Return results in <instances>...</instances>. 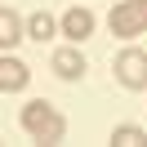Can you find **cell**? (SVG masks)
<instances>
[{"mask_svg": "<svg viewBox=\"0 0 147 147\" xmlns=\"http://www.w3.org/2000/svg\"><path fill=\"white\" fill-rule=\"evenodd\" d=\"M22 129H27L36 143H63V134H67V120H63V111L54 107V102H45V98H31L27 107H22Z\"/></svg>", "mask_w": 147, "mask_h": 147, "instance_id": "cell-1", "label": "cell"}, {"mask_svg": "<svg viewBox=\"0 0 147 147\" xmlns=\"http://www.w3.org/2000/svg\"><path fill=\"white\" fill-rule=\"evenodd\" d=\"M147 31V0H120L111 9V36L120 40H134Z\"/></svg>", "mask_w": 147, "mask_h": 147, "instance_id": "cell-2", "label": "cell"}, {"mask_svg": "<svg viewBox=\"0 0 147 147\" xmlns=\"http://www.w3.org/2000/svg\"><path fill=\"white\" fill-rule=\"evenodd\" d=\"M111 71H116V85H125V89H147V54L143 49H120Z\"/></svg>", "mask_w": 147, "mask_h": 147, "instance_id": "cell-3", "label": "cell"}, {"mask_svg": "<svg viewBox=\"0 0 147 147\" xmlns=\"http://www.w3.org/2000/svg\"><path fill=\"white\" fill-rule=\"evenodd\" d=\"M49 71H54L58 80H80V76H85V54H80L76 45L54 49V58H49Z\"/></svg>", "mask_w": 147, "mask_h": 147, "instance_id": "cell-4", "label": "cell"}, {"mask_svg": "<svg viewBox=\"0 0 147 147\" xmlns=\"http://www.w3.org/2000/svg\"><path fill=\"white\" fill-rule=\"evenodd\" d=\"M27 80H31V67L27 63H18V58H0V89L5 94H18V89H27Z\"/></svg>", "mask_w": 147, "mask_h": 147, "instance_id": "cell-5", "label": "cell"}, {"mask_svg": "<svg viewBox=\"0 0 147 147\" xmlns=\"http://www.w3.org/2000/svg\"><path fill=\"white\" fill-rule=\"evenodd\" d=\"M18 40H27V22H22L9 5H5V9H0V45H5V54H9Z\"/></svg>", "mask_w": 147, "mask_h": 147, "instance_id": "cell-6", "label": "cell"}, {"mask_svg": "<svg viewBox=\"0 0 147 147\" xmlns=\"http://www.w3.org/2000/svg\"><path fill=\"white\" fill-rule=\"evenodd\" d=\"M63 36H71L76 45H80L85 36H94V13L89 9H67L63 13Z\"/></svg>", "mask_w": 147, "mask_h": 147, "instance_id": "cell-7", "label": "cell"}, {"mask_svg": "<svg viewBox=\"0 0 147 147\" xmlns=\"http://www.w3.org/2000/svg\"><path fill=\"white\" fill-rule=\"evenodd\" d=\"M58 27H63V22H54L49 13H31V18H27V36H31V40H40V45H45V40L54 36Z\"/></svg>", "mask_w": 147, "mask_h": 147, "instance_id": "cell-8", "label": "cell"}, {"mask_svg": "<svg viewBox=\"0 0 147 147\" xmlns=\"http://www.w3.org/2000/svg\"><path fill=\"white\" fill-rule=\"evenodd\" d=\"M111 143H120V147H143L147 134L138 125H116V129H111Z\"/></svg>", "mask_w": 147, "mask_h": 147, "instance_id": "cell-9", "label": "cell"}]
</instances>
